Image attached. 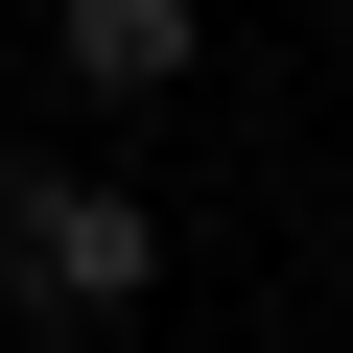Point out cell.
Wrapping results in <instances>:
<instances>
[{"instance_id":"7a4b0ae2","label":"cell","mask_w":353,"mask_h":353,"mask_svg":"<svg viewBox=\"0 0 353 353\" xmlns=\"http://www.w3.org/2000/svg\"><path fill=\"white\" fill-rule=\"evenodd\" d=\"M48 71H71L94 118H141V94H189V71H212V0H71Z\"/></svg>"},{"instance_id":"6da1fadb","label":"cell","mask_w":353,"mask_h":353,"mask_svg":"<svg viewBox=\"0 0 353 353\" xmlns=\"http://www.w3.org/2000/svg\"><path fill=\"white\" fill-rule=\"evenodd\" d=\"M141 283H165V212L118 165H24V189H0V306L24 330H118Z\"/></svg>"}]
</instances>
